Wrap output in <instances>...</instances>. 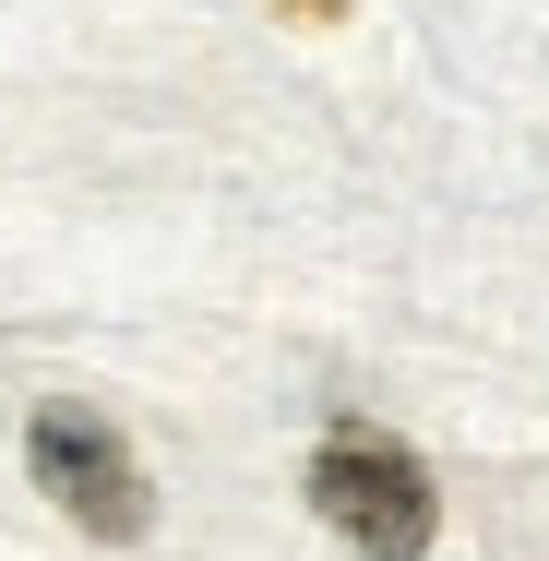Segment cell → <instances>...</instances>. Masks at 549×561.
<instances>
[{
  "label": "cell",
  "instance_id": "obj_2",
  "mask_svg": "<svg viewBox=\"0 0 549 561\" xmlns=\"http://www.w3.org/2000/svg\"><path fill=\"white\" fill-rule=\"evenodd\" d=\"M24 466H36V490H48V502H60L84 538H108V550L156 526V478H144V454L119 443L96 407H72V394H60V407H36Z\"/></svg>",
  "mask_w": 549,
  "mask_h": 561
},
{
  "label": "cell",
  "instance_id": "obj_1",
  "mask_svg": "<svg viewBox=\"0 0 549 561\" xmlns=\"http://www.w3.org/2000/svg\"><path fill=\"white\" fill-rule=\"evenodd\" d=\"M311 514H323L346 550H370V561H419L442 538L431 466L394 443V431H370V419H334L323 443H311Z\"/></svg>",
  "mask_w": 549,
  "mask_h": 561
},
{
  "label": "cell",
  "instance_id": "obj_3",
  "mask_svg": "<svg viewBox=\"0 0 549 561\" xmlns=\"http://www.w3.org/2000/svg\"><path fill=\"white\" fill-rule=\"evenodd\" d=\"M275 12H287V24H334L346 0H275Z\"/></svg>",
  "mask_w": 549,
  "mask_h": 561
}]
</instances>
